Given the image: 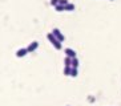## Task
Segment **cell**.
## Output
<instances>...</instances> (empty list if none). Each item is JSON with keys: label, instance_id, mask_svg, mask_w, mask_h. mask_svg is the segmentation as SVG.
Returning a JSON list of instances; mask_svg holds the SVG:
<instances>
[{"label": "cell", "instance_id": "cell-14", "mask_svg": "<svg viewBox=\"0 0 121 106\" xmlns=\"http://www.w3.org/2000/svg\"><path fill=\"white\" fill-rule=\"evenodd\" d=\"M109 1H113V0H109Z\"/></svg>", "mask_w": 121, "mask_h": 106}, {"label": "cell", "instance_id": "cell-13", "mask_svg": "<svg viewBox=\"0 0 121 106\" xmlns=\"http://www.w3.org/2000/svg\"><path fill=\"white\" fill-rule=\"evenodd\" d=\"M68 3H69L68 0H60V3H59V4H60V5H64V7H65V5H67Z\"/></svg>", "mask_w": 121, "mask_h": 106}, {"label": "cell", "instance_id": "cell-2", "mask_svg": "<svg viewBox=\"0 0 121 106\" xmlns=\"http://www.w3.org/2000/svg\"><path fill=\"white\" fill-rule=\"evenodd\" d=\"M52 33H53V36H55V37H56L57 40H60L61 42H63V41L65 40L64 33H63V32H61L59 28H53V29H52Z\"/></svg>", "mask_w": 121, "mask_h": 106}, {"label": "cell", "instance_id": "cell-8", "mask_svg": "<svg viewBox=\"0 0 121 106\" xmlns=\"http://www.w3.org/2000/svg\"><path fill=\"white\" fill-rule=\"evenodd\" d=\"M64 76H71L72 73V66H64V70H63Z\"/></svg>", "mask_w": 121, "mask_h": 106}, {"label": "cell", "instance_id": "cell-7", "mask_svg": "<svg viewBox=\"0 0 121 106\" xmlns=\"http://www.w3.org/2000/svg\"><path fill=\"white\" fill-rule=\"evenodd\" d=\"M64 66H72V58H71V57L65 56V58H64Z\"/></svg>", "mask_w": 121, "mask_h": 106}, {"label": "cell", "instance_id": "cell-11", "mask_svg": "<svg viewBox=\"0 0 121 106\" xmlns=\"http://www.w3.org/2000/svg\"><path fill=\"white\" fill-rule=\"evenodd\" d=\"M55 9H56L57 12H63V11H65L64 9V5H60V4H59V5H56V7H55Z\"/></svg>", "mask_w": 121, "mask_h": 106}, {"label": "cell", "instance_id": "cell-12", "mask_svg": "<svg viewBox=\"0 0 121 106\" xmlns=\"http://www.w3.org/2000/svg\"><path fill=\"white\" fill-rule=\"evenodd\" d=\"M59 3H60V0H51V5H52V7L59 5Z\"/></svg>", "mask_w": 121, "mask_h": 106}, {"label": "cell", "instance_id": "cell-5", "mask_svg": "<svg viewBox=\"0 0 121 106\" xmlns=\"http://www.w3.org/2000/svg\"><path fill=\"white\" fill-rule=\"evenodd\" d=\"M64 53H65V56L71 57V58H75V57H77V56H76V52L72 49V48H65V49H64Z\"/></svg>", "mask_w": 121, "mask_h": 106}, {"label": "cell", "instance_id": "cell-10", "mask_svg": "<svg viewBox=\"0 0 121 106\" xmlns=\"http://www.w3.org/2000/svg\"><path fill=\"white\" fill-rule=\"evenodd\" d=\"M78 76V72L76 68H72V73H71V77H77Z\"/></svg>", "mask_w": 121, "mask_h": 106}, {"label": "cell", "instance_id": "cell-3", "mask_svg": "<svg viewBox=\"0 0 121 106\" xmlns=\"http://www.w3.org/2000/svg\"><path fill=\"white\" fill-rule=\"evenodd\" d=\"M39 48V41H32V42H29V45L27 46V49H28V52L29 53H32V52H35L36 49Z\"/></svg>", "mask_w": 121, "mask_h": 106}, {"label": "cell", "instance_id": "cell-1", "mask_svg": "<svg viewBox=\"0 0 121 106\" xmlns=\"http://www.w3.org/2000/svg\"><path fill=\"white\" fill-rule=\"evenodd\" d=\"M47 39L49 40V42L53 45V48L56 50H61V49H63V42H61L60 40H57L56 37L53 36V33H52V32H49V33L47 35Z\"/></svg>", "mask_w": 121, "mask_h": 106}, {"label": "cell", "instance_id": "cell-9", "mask_svg": "<svg viewBox=\"0 0 121 106\" xmlns=\"http://www.w3.org/2000/svg\"><path fill=\"white\" fill-rule=\"evenodd\" d=\"M78 65H80V61H78L77 57H75V58H72V68H76L77 69Z\"/></svg>", "mask_w": 121, "mask_h": 106}, {"label": "cell", "instance_id": "cell-4", "mask_svg": "<svg viewBox=\"0 0 121 106\" xmlns=\"http://www.w3.org/2000/svg\"><path fill=\"white\" fill-rule=\"evenodd\" d=\"M28 49L27 48H20V49H17L16 50V57H19V58H22V57H24V56H27L28 54Z\"/></svg>", "mask_w": 121, "mask_h": 106}, {"label": "cell", "instance_id": "cell-6", "mask_svg": "<svg viewBox=\"0 0 121 106\" xmlns=\"http://www.w3.org/2000/svg\"><path fill=\"white\" fill-rule=\"evenodd\" d=\"M65 11H68V12H72V11H75V4H72V3H68L67 5L64 7Z\"/></svg>", "mask_w": 121, "mask_h": 106}]
</instances>
